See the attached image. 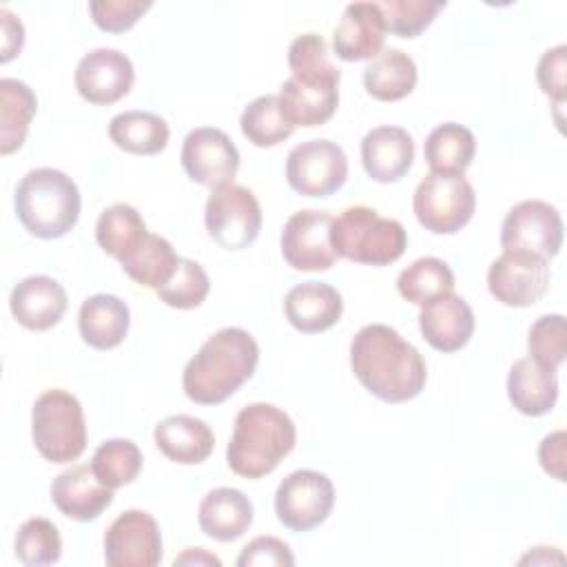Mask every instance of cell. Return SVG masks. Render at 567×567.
<instances>
[{
  "mask_svg": "<svg viewBox=\"0 0 567 567\" xmlns=\"http://www.w3.org/2000/svg\"><path fill=\"white\" fill-rule=\"evenodd\" d=\"M16 217L22 228L38 239L64 237L80 217V190L75 182L58 168L29 171L13 197Z\"/></svg>",
  "mask_w": 567,
  "mask_h": 567,
  "instance_id": "277c9868",
  "label": "cell"
},
{
  "mask_svg": "<svg viewBox=\"0 0 567 567\" xmlns=\"http://www.w3.org/2000/svg\"><path fill=\"white\" fill-rule=\"evenodd\" d=\"M186 175L208 188L233 182L239 171V151L233 140L213 126L193 128L179 153Z\"/></svg>",
  "mask_w": 567,
  "mask_h": 567,
  "instance_id": "9a60e30c",
  "label": "cell"
},
{
  "mask_svg": "<svg viewBox=\"0 0 567 567\" xmlns=\"http://www.w3.org/2000/svg\"><path fill=\"white\" fill-rule=\"evenodd\" d=\"M239 126L244 137L259 148L277 146L284 140H288L295 131V126L284 115V109L277 95H261L252 100L244 109L239 117Z\"/></svg>",
  "mask_w": 567,
  "mask_h": 567,
  "instance_id": "d590c367",
  "label": "cell"
},
{
  "mask_svg": "<svg viewBox=\"0 0 567 567\" xmlns=\"http://www.w3.org/2000/svg\"><path fill=\"white\" fill-rule=\"evenodd\" d=\"M131 326L128 306L115 295H93L82 301L78 315V328L86 346L95 350L117 348Z\"/></svg>",
  "mask_w": 567,
  "mask_h": 567,
  "instance_id": "d4e9b609",
  "label": "cell"
},
{
  "mask_svg": "<svg viewBox=\"0 0 567 567\" xmlns=\"http://www.w3.org/2000/svg\"><path fill=\"white\" fill-rule=\"evenodd\" d=\"M565 441L567 434L563 430H556L547 434L538 445V461L540 467L556 481L565 483Z\"/></svg>",
  "mask_w": 567,
  "mask_h": 567,
  "instance_id": "f6af8a7d",
  "label": "cell"
},
{
  "mask_svg": "<svg viewBox=\"0 0 567 567\" xmlns=\"http://www.w3.org/2000/svg\"><path fill=\"white\" fill-rule=\"evenodd\" d=\"M529 359L540 368L556 372L567 357V323L563 315L538 317L527 337Z\"/></svg>",
  "mask_w": 567,
  "mask_h": 567,
  "instance_id": "ab89813d",
  "label": "cell"
},
{
  "mask_svg": "<svg viewBox=\"0 0 567 567\" xmlns=\"http://www.w3.org/2000/svg\"><path fill=\"white\" fill-rule=\"evenodd\" d=\"M146 235L148 230L137 208L122 202L104 208L95 224V239L100 248L120 264L142 246Z\"/></svg>",
  "mask_w": 567,
  "mask_h": 567,
  "instance_id": "f546056e",
  "label": "cell"
},
{
  "mask_svg": "<svg viewBox=\"0 0 567 567\" xmlns=\"http://www.w3.org/2000/svg\"><path fill=\"white\" fill-rule=\"evenodd\" d=\"M337 257L365 266H388L401 259L408 248V233L401 221L381 217L370 206H350L330 230Z\"/></svg>",
  "mask_w": 567,
  "mask_h": 567,
  "instance_id": "5b68a950",
  "label": "cell"
},
{
  "mask_svg": "<svg viewBox=\"0 0 567 567\" xmlns=\"http://www.w3.org/2000/svg\"><path fill=\"white\" fill-rule=\"evenodd\" d=\"M279 104L292 126H321L339 106V89L303 86L288 78L279 89Z\"/></svg>",
  "mask_w": 567,
  "mask_h": 567,
  "instance_id": "1f68e13d",
  "label": "cell"
},
{
  "mask_svg": "<svg viewBox=\"0 0 567 567\" xmlns=\"http://www.w3.org/2000/svg\"><path fill=\"white\" fill-rule=\"evenodd\" d=\"M135 69L128 55L117 49H93L75 66V89L89 104L106 106L128 95Z\"/></svg>",
  "mask_w": 567,
  "mask_h": 567,
  "instance_id": "2e32d148",
  "label": "cell"
},
{
  "mask_svg": "<svg viewBox=\"0 0 567 567\" xmlns=\"http://www.w3.org/2000/svg\"><path fill=\"white\" fill-rule=\"evenodd\" d=\"M259 346L244 328H221L208 337L186 363L182 385L199 405H219L230 399L257 370Z\"/></svg>",
  "mask_w": 567,
  "mask_h": 567,
  "instance_id": "7a4b0ae2",
  "label": "cell"
},
{
  "mask_svg": "<svg viewBox=\"0 0 567 567\" xmlns=\"http://www.w3.org/2000/svg\"><path fill=\"white\" fill-rule=\"evenodd\" d=\"M350 368L357 381L385 403L416 399L427 381L421 352L383 323L363 326L352 337Z\"/></svg>",
  "mask_w": 567,
  "mask_h": 567,
  "instance_id": "6da1fadb",
  "label": "cell"
},
{
  "mask_svg": "<svg viewBox=\"0 0 567 567\" xmlns=\"http://www.w3.org/2000/svg\"><path fill=\"white\" fill-rule=\"evenodd\" d=\"M261 206L250 188L233 182L210 188L204 224L210 239L224 250L248 248L261 230Z\"/></svg>",
  "mask_w": 567,
  "mask_h": 567,
  "instance_id": "ba28073f",
  "label": "cell"
},
{
  "mask_svg": "<svg viewBox=\"0 0 567 567\" xmlns=\"http://www.w3.org/2000/svg\"><path fill=\"white\" fill-rule=\"evenodd\" d=\"M286 179L303 197H330L348 179V157L330 140L301 142L288 153Z\"/></svg>",
  "mask_w": 567,
  "mask_h": 567,
  "instance_id": "30bf717a",
  "label": "cell"
},
{
  "mask_svg": "<svg viewBox=\"0 0 567 567\" xmlns=\"http://www.w3.org/2000/svg\"><path fill=\"white\" fill-rule=\"evenodd\" d=\"M416 80L419 73L414 60L399 49L381 51L363 71V86L368 95L379 102H396L408 97L414 91Z\"/></svg>",
  "mask_w": 567,
  "mask_h": 567,
  "instance_id": "4316f807",
  "label": "cell"
},
{
  "mask_svg": "<svg viewBox=\"0 0 567 567\" xmlns=\"http://www.w3.org/2000/svg\"><path fill=\"white\" fill-rule=\"evenodd\" d=\"M16 556L22 565L42 567L53 565L62 556V538L58 527L49 518H29L18 527Z\"/></svg>",
  "mask_w": 567,
  "mask_h": 567,
  "instance_id": "74e56055",
  "label": "cell"
},
{
  "mask_svg": "<svg viewBox=\"0 0 567 567\" xmlns=\"http://www.w3.org/2000/svg\"><path fill=\"white\" fill-rule=\"evenodd\" d=\"M385 42V22L377 2H352L332 33V47L343 62L372 60Z\"/></svg>",
  "mask_w": 567,
  "mask_h": 567,
  "instance_id": "e0dca14e",
  "label": "cell"
},
{
  "mask_svg": "<svg viewBox=\"0 0 567 567\" xmlns=\"http://www.w3.org/2000/svg\"><path fill=\"white\" fill-rule=\"evenodd\" d=\"M412 208L425 230L434 235H454L472 219L476 195L461 173L430 171L414 190Z\"/></svg>",
  "mask_w": 567,
  "mask_h": 567,
  "instance_id": "52a82bcc",
  "label": "cell"
},
{
  "mask_svg": "<svg viewBox=\"0 0 567 567\" xmlns=\"http://www.w3.org/2000/svg\"><path fill=\"white\" fill-rule=\"evenodd\" d=\"M177 261H179V257L175 255L171 241L159 235L148 233L146 239L142 241V246L128 259L122 261V270L135 284L157 290L159 286H164L171 279Z\"/></svg>",
  "mask_w": 567,
  "mask_h": 567,
  "instance_id": "e575fe53",
  "label": "cell"
},
{
  "mask_svg": "<svg viewBox=\"0 0 567 567\" xmlns=\"http://www.w3.org/2000/svg\"><path fill=\"white\" fill-rule=\"evenodd\" d=\"M69 306L66 290L53 277L31 275L16 284L9 297L13 319L27 330H49L64 317Z\"/></svg>",
  "mask_w": 567,
  "mask_h": 567,
  "instance_id": "d6986e66",
  "label": "cell"
},
{
  "mask_svg": "<svg viewBox=\"0 0 567 567\" xmlns=\"http://www.w3.org/2000/svg\"><path fill=\"white\" fill-rule=\"evenodd\" d=\"M173 565L177 567V565H215V567H219L221 565V560L217 558V556H213V554H208L206 549H202V547H190V549H186L184 554H179L175 560H173Z\"/></svg>",
  "mask_w": 567,
  "mask_h": 567,
  "instance_id": "7dc6e473",
  "label": "cell"
},
{
  "mask_svg": "<svg viewBox=\"0 0 567 567\" xmlns=\"http://www.w3.org/2000/svg\"><path fill=\"white\" fill-rule=\"evenodd\" d=\"M153 2L140 0H95L89 2L91 18L97 29L106 33H124L128 31L148 9Z\"/></svg>",
  "mask_w": 567,
  "mask_h": 567,
  "instance_id": "b9f144b4",
  "label": "cell"
},
{
  "mask_svg": "<svg viewBox=\"0 0 567 567\" xmlns=\"http://www.w3.org/2000/svg\"><path fill=\"white\" fill-rule=\"evenodd\" d=\"M343 312V299L337 288L323 281H303L288 290L284 315L288 323L306 334L332 328Z\"/></svg>",
  "mask_w": 567,
  "mask_h": 567,
  "instance_id": "7402d4cb",
  "label": "cell"
},
{
  "mask_svg": "<svg viewBox=\"0 0 567 567\" xmlns=\"http://www.w3.org/2000/svg\"><path fill=\"white\" fill-rule=\"evenodd\" d=\"M38 111V97L29 84L16 78L0 80V153L18 151L29 133V124Z\"/></svg>",
  "mask_w": 567,
  "mask_h": 567,
  "instance_id": "f1b7e54d",
  "label": "cell"
},
{
  "mask_svg": "<svg viewBox=\"0 0 567 567\" xmlns=\"http://www.w3.org/2000/svg\"><path fill=\"white\" fill-rule=\"evenodd\" d=\"M104 558L111 567H155L162 560V532L142 509L122 512L104 534Z\"/></svg>",
  "mask_w": 567,
  "mask_h": 567,
  "instance_id": "5bb4252c",
  "label": "cell"
},
{
  "mask_svg": "<svg viewBox=\"0 0 567 567\" xmlns=\"http://www.w3.org/2000/svg\"><path fill=\"white\" fill-rule=\"evenodd\" d=\"M549 261L529 252L503 250L487 270V288L507 308H529L549 288Z\"/></svg>",
  "mask_w": 567,
  "mask_h": 567,
  "instance_id": "7c38bea8",
  "label": "cell"
},
{
  "mask_svg": "<svg viewBox=\"0 0 567 567\" xmlns=\"http://www.w3.org/2000/svg\"><path fill=\"white\" fill-rule=\"evenodd\" d=\"M111 142L131 155H157L166 148L171 131L164 117L151 111H124L109 124Z\"/></svg>",
  "mask_w": 567,
  "mask_h": 567,
  "instance_id": "83f0119b",
  "label": "cell"
},
{
  "mask_svg": "<svg viewBox=\"0 0 567 567\" xmlns=\"http://www.w3.org/2000/svg\"><path fill=\"white\" fill-rule=\"evenodd\" d=\"M423 155L434 173H461L476 155L474 133L456 122L439 124L430 131L423 144Z\"/></svg>",
  "mask_w": 567,
  "mask_h": 567,
  "instance_id": "4dcf8cb0",
  "label": "cell"
},
{
  "mask_svg": "<svg viewBox=\"0 0 567 567\" xmlns=\"http://www.w3.org/2000/svg\"><path fill=\"white\" fill-rule=\"evenodd\" d=\"M31 436L42 458L71 463L86 447V421L80 401L66 390L42 392L31 410Z\"/></svg>",
  "mask_w": 567,
  "mask_h": 567,
  "instance_id": "8992f818",
  "label": "cell"
},
{
  "mask_svg": "<svg viewBox=\"0 0 567 567\" xmlns=\"http://www.w3.org/2000/svg\"><path fill=\"white\" fill-rule=\"evenodd\" d=\"M507 396L525 416H543L551 412L558 399L556 372L534 363L529 357L514 361L507 374Z\"/></svg>",
  "mask_w": 567,
  "mask_h": 567,
  "instance_id": "484cf974",
  "label": "cell"
},
{
  "mask_svg": "<svg viewBox=\"0 0 567 567\" xmlns=\"http://www.w3.org/2000/svg\"><path fill=\"white\" fill-rule=\"evenodd\" d=\"M334 507L332 481L315 470L288 474L275 492V514L290 532H310L319 527Z\"/></svg>",
  "mask_w": 567,
  "mask_h": 567,
  "instance_id": "9c48e42d",
  "label": "cell"
},
{
  "mask_svg": "<svg viewBox=\"0 0 567 567\" xmlns=\"http://www.w3.org/2000/svg\"><path fill=\"white\" fill-rule=\"evenodd\" d=\"M153 439L157 450L179 465L204 463L215 450V434L208 423L188 414L162 419L153 430Z\"/></svg>",
  "mask_w": 567,
  "mask_h": 567,
  "instance_id": "603a6c76",
  "label": "cell"
},
{
  "mask_svg": "<svg viewBox=\"0 0 567 567\" xmlns=\"http://www.w3.org/2000/svg\"><path fill=\"white\" fill-rule=\"evenodd\" d=\"M377 4L383 13L385 31L399 38H416L432 24L436 13L445 9L441 0H385Z\"/></svg>",
  "mask_w": 567,
  "mask_h": 567,
  "instance_id": "60d3db41",
  "label": "cell"
},
{
  "mask_svg": "<svg viewBox=\"0 0 567 567\" xmlns=\"http://www.w3.org/2000/svg\"><path fill=\"white\" fill-rule=\"evenodd\" d=\"M332 217L323 210H297L281 230V255L292 270L321 272L339 259L332 239Z\"/></svg>",
  "mask_w": 567,
  "mask_h": 567,
  "instance_id": "4fadbf2b",
  "label": "cell"
},
{
  "mask_svg": "<svg viewBox=\"0 0 567 567\" xmlns=\"http://www.w3.org/2000/svg\"><path fill=\"white\" fill-rule=\"evenodd\" d=\"M474 323L470 303L454 292L427 301L419 312L421 334L439 352H456L465 348L474 334Z\"/></svg>",
  "mask_w": 567,
  "mask_h": 567,
  "instance_id": "ac0fdd59",
  "label": "cell"
},
{
  "mask_svg": "<svg viewBox=\"0 0 567 567\" xmlns=\"http://www.w3.org/2000/svg\"><path fill=\"white\" fill-rule=\"evenodd\" d=\"M0 20H2V55H0V62H9L20 53V49L24 44V29H22V22L7 7L0 9Z\"/></svg>",
  "mask_w": 567,
  "mask_h": 567,
  "instance_id": "bcb514c9",
  "label": "cell"
},
{
  "mask_svg": "<svg viewBox=\"0 0 567 567\" xmlns=\"http://www.w3.org/2000/svg\"><path fill=\"white\" fill-rule=\"evenodd\" d=\"M208 290H210V281L206 270L197 261L179 257L171 279L164 286H159L155 292L159 301H164L166 306L177 310H190L204 303V299L208 297Z\"/></svg>",
  "mask_w": 567,
  "mask_h": 567,
  "instance_id": "f35d334b",
  "label": "cell"
},
{
  "mask_svg": "<svg viewBox=\"0 0 567 567\" xmlns=\"http://www.w3.org/2000/svg\"><path fill=\"white\" fill-rule=\"evenodd\" d=\"M237 565L239 567H292L295 565V556L288 547V543H284L281 538L275 536H257L252 538L241 554L237 556Z\"/></svg>",
  "mask_w": 567,
  "mask_h": 567,
  "instance_id": "ee69618b",
  "label": "cell"
},
{
  "mask_svg": "<svg viewBox=\"0 0 567 567\" xmlns=\"http://www.w3.org/2000/svg\"><path fill=\"white\" fill-rule=\"evenodd\" d=\"M536 80L545 95H549L556 106H563L567 97V47L558 44L547 49L536 64Z\"/></svg>",
  "mask_w": 567,
  "mask_h": 567,
  "instance_id": "7bdbcfd3",
  "label": "cell"
},
{
  "mask_svg": "<svg viewBox=\"0 0 567 567\" xmlns=\"http://www.w3.org/2000/svg\"><path fill=\"white\" fill-rule=\"evenodd\" d=\"M197 523L208 538L233 543L250 529L252 503L241 489L235 487L210 489L199 503Z\"/></svg>",
  "mask_w": 567,
  "mask_h": 567,
  "instance_id": "cb8c5ba5",
  "label": "cell"
},
{
  "mask_svg": "<svg viewBox=\"0 0 567 567\" xmlns=\"http://www.w3.org/2000/svg\"><path fill=\"white\" fill-rule=\"evenodd\" d=\"M142 452L133 441L109 439L93 452L91 470L102 485L117 489L137 478V474L142 472Z\"/></svg>",
  "mask_w": 567,
  "mask_h": 567,
  "instance_id": "8d00e7d4",
  "label": "cell"
},
{
  "mask_svg": "<svg viewBox=\"0 0 567 567\" xmlns=\"http://www.w3.org/2000/svg\"><path fill=\"white\" fill-rule=\"evenodd\" d=\"M288 66L292 71V80L303 86L328 89L337 86L341 73L328 58V44L317 33L297 35L288 47Z\"/></svg>",
  "mask_w": 567,
  "mask_h": 567,
  "instance_id": "d6a6232c",
  "label": "cell"
},
{
  "mask_svg": "<svg viewBox=\"0 0 567 567\" xmlns=\"http://www.w3.org/2000/svg\"><path fill=\"white\" fill-rule=\"evenodd\" d=\"M51 501L66 518L89 523L113 503V489L97 481L91 465H73L53 478Z\"/></svg>",
  "mask_w": 567,
  "mask_h": 567,
  "instance_id": "ffe728a7",
  "label": "cell"
},
{
  "mask_svg": "<svg viewBox=\"0 0 567 567\" xmlns=\"http://www.w3.org/2000/svg\"><path fill=\"white\" fill-rule=\"evenodd\" d=\"M414 162L412 135L401 126H377L361 140V164L379 184L399 182Z\"/></svg>",
  "mask_w": 567,
  "mask_h": 567,
  "instance_id": "44dd1931",
  "label": "cell"
},
{
  "mask_svg": "<svg viewBox=\"0 0 567 567\" xmlns=\"http://www.w3.org/2000/svg\"><path fill=\"white\" fill-rule=\"evenodd\" d=\"M503 250L529 252L543 259L558 255L563 246V217L543 199H525L512 206L501 226Z\"/></svg>",
  "mask_w": 567,
  "mask_h": 567,
  "instance_id": "8fae6325",
  "label": "cell"
},
{
  "mask_svg": "<svg viewBox=\"0 0 567 567\" xmlns=\"http://www.w3.org/2000/svg\"><path fill=\"white\" fill-rule=\"evenodd\" d=\"M297 443L292 419L272 403H250L235 416L226 447L228 467L244 478L270 474Z\"/></svg>",
  "mask_w": 567,
  "mask_h": 567,
  "instance_id": "3957f363",
  "label": "cell"
},
{
  "mask_svg": "<svg viewBox=\"0 0 567 567\" xmlns=\"http://www.w3.org/2000/svg\"><path fill=\"white\" fill-rule=\"evenodd\" d=\"M396 290L405 301L425 306L427 301L454 290V272L439 257H421L399 272Z\"/></svg>",
  "mask_w": 567,
  "mask_h": 567,
  "instance_id": "836d02e7",
  "label": "cell"
}]
</instances>
